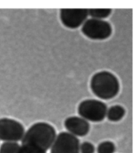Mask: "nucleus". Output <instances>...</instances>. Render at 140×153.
Listing matches in <instances>:
<instances>
[{
  "instance_id": "f257e3e1",
  "label": "nucleus",
  "mask_w": 140,
  "mask_h": 153,
  "mask_svg": "<svg viewBox=\"0 0 140 153\" xmlns=\"http://www.w3.org/2000/svg\"><path fill=\"white\" fill-rule=\"evenodd\" d=\"M56 135V131L53 126L44 122H39L25 131L21 145L34 146L47 152L51 148Z\"/></svg>"
},
{
  "instance_id": "f03ea898",
  "label": "nucleus",
  "mask_w": 140,
  "mask_h": 153,
  "mask_svg": "<svg viewBox=\"0 0 140 153\" xmlns=\"http://www.w3.org/2000/svg\"><path fill=\"white\" fill-rule=\"evenodd\" d=\"M90 89L99 99H112L119 93V80L110 71H99L92 76L90 81Z\"/></svg>"
},
{
  "instance_id": "7ed1b4c3",
  "label": "nucleus",
  "mask_w": 140,
  "mask_h": 153,
  "mask_svg": "<svg viewBox=\"0 0 140 153\" xmlns=\"http://www.w3.org/2000/svg\"><path fill=\"white\" fill-rule=\"evenodd\" d=\"M107 106L105 102L96 99H85L79 103L77 108L81 118L92 123H99L105 118Z\"/></svg>"
},
{
  "instance_id": "20e7f679",
  "label": "nucleus",
  "mask_w": 140,
  "mask_h": 153,
  "mask_svg": "<svg viewBox=\"0 0 140 153\" xmlns=\"http://www.w3.org/2000/svg\"><path fill=\"white\" fill-rule=\"evenodd\" d=\"M83 34L94 40H103L111 36L113 29L111 24L105 20L87 19L81 26Z\"/></svg>"
},
{
  "instance_id": "39448f33",
  "label": "nucleus",
  "mask_w": 140,
  "mask_h": 153,
  "mask_svg": "<svg viewBox=\"0 0 140 153\" xmlns=\"http://www.w3.org/2000/svg\"><path fill=\"white\" fill-rule=\"evenodd\" d=\"M24 126L16 120L0 118V140L10 142L21 141L25 135Z\"/></svg>"
},
{
  "instance_id": "423d86ee",
  "label": "nucleus",
  "mask_w": 140,
  "mask_h": 153,
  "mask_svg": "<svg viewBox=\"0 0 140 153\" xmlns=\"http://www.w3.org/2000/svg\"><path fill=\"white\" fill-rule=\"evenodd\" d=\"M80 142L77 137L68 132H61L51 147L50 153H80Z\"/></svg>"
},
{
  "instance_id": "0eeeda50",
  "label": "nucleus",
  "mask_w": 140,
  "mask_h": 153,
  "mask_svg": "<svg viewBox=\"0 0 140 153\" xmlns=\"http://www.w3.org/2000/svg\"><path fill=\"white\" fill-rule=\"evenodd\" d=\"M60 17L61 23L66 27L77 29L82 26L88 17V9H69L60 10Z\"/></svg>"
},
{
  "instance_id": "6e6552de",
  "label": "nucleus",
  "mask_w": 140,
  "mask_h": 153,
  "mask_svg": "<svg viewBox=\"0 0 140 153\" xmlns=\"http://www.w3.org/2000/svg\"><path fill=\"white\" fill-rule=\"evenodd\" d=\"M64 125L68 132L75 137H84L90 130L88 122L78 116L68 117L65 120Z\"/></svg>"
},
{
  "instance_id": "1a4fd4ad",
  "label": "nucleus",
  "mask_w": 140,
  "mask_h": 153,
  "mask_svg": "<svg viewBox=\"0 0 140 153\" xmlns=\"http://www.w3.org/2000/svg\"><path fill=\"white\" fill-rule=\"evenodd\" d=\"M125 109L119 105H115L110 107L107 111L106 117L111 122H118L124 118Z\"/></svg>"
},
{
  "instance_id": "9d476101",
  "label": "nucleus",
  "mask_w": 140,
  "mask_h": 153,
  "mask_svg": "<svg viewBox=\"0 0 140 153\" xmlns=\"http://www.w3.org/2000/svg\"><path fill=\"white\" fill-rule=\"evenodd\" d=\"M111 12L112 10L110 8L88 9V16H91L92 19L103 20V19L109 17Z\"/></svg>"
},
{
  "instance_id": "9b49d317",
  "label": "nucleus",
  "mask_w": 140,
  "mask_h": 153,
  "mask_svg": "<svg viewBox=\"0 0 140 153\" xmlns=\"http://www.w3.org/2000/svg\"><path fill=\"white\" fill-rule=\"evenodd\" d=\"M20 146L17 142H4L0 146V153H17Z\"/></svg>"
},
{
  "instance_id": "f8f14e48",
  "label": "nucleus",
  "mask_w": 140,
  "mask_h": 153,
  "mask_svg": "<svg viewBox=\"0 0 140 153\" xmlns=\"http://www.w3.org/2000/svg\"><path fill=\"white\" fill-rule=\"evenodd\" d=\"M115 150V144L111 141L101 142L97 147V153H114Z\"/></svg>"
},
{
  "instance_id": "ddd939ff",
  "label": "nucleus",
  "mask_w": 140,
  "mask_h": 153,
  "mask_svg": "<svg viewBox=\"0 0 140 153\" xmlns=\"http://www.w3.org/2000/svg\"><path fill=\"white\" fill-rule=\"evenodd\" d=\"M17 153H47V152L34 146L21 145Z\"/></svg>"
},
{
  "instance_id": "4468645a",
  "label": "nucleus",
  "mask_w": 140,
  "mask_h": 153,
  "mask_svg": "<svg viewBox=\"0 0 140 153\" xmlns=\"http://www.w3.org/2000/svg\"><path fill=\"white\" fill-rule=\"evenodd\" d=\"M95 148L92 143L89 142H84L80 144V153H94Z\"/></svg>"
}]
</instances>
